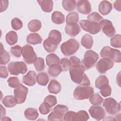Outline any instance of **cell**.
I'll list each match as a JSON object with an SVG mask.
<instances>
[{"label": "cell", "mask_w": 121, "mask_h": 121, "mask_svg": "<svg viewBox=\"0 0 121 121\" xmlns=\"http://www.w3.org/2000/svg\"><path fill=\"white\" fill-rule=\"evenodd\" d=\"M42 23L38 19H34L30 21L28 24L29 30L33 32L38 31L41 28Z\"/></svg>", "instance_id": "obj_31"}, {"label": "cell", "mask_w": 121, "mask_h": 121, "mask_svg": "<svg viewBox=\"0 0 121 121\" xmlns=\"http://www.w3.org/2000/svg\"><path fill=\"white\" fill-rule=\"evenodd\" d=\"M89 101L94 105H100L103 102V98L98 93H95L90 96Z\"/></svg>", "instance_id": "obj_36"}, {"label": "cell", "mask_w": 121, "mask_h": 121, "mask_svg": "<svg viewBox=\"0 0 121 121\" xmlns=\"http://www.w3.org/2000/svg\"><path fill=\"white\" fill-rule=\"evenodd\" d=\"M43 102L52 107L57 104V98L54 95H48L45 97Z\"/></svg>", "instance_id": "obj_48"}, {"label": "cell", "mask_w": 121, "mask_h": 121, "mask_svg": "<svg viewBox=\"0 0 121 121\" xmlns=\"http://www.w3.org/2000/svg\"><path fill=\"white\" fill-rule=\"evenodd\" d=\"M99 57L98 54L92 50L86 51L84 54V59L81 61V64L85 69V70L92 68Z\"/></svg>", "instance_id": "obj_5"}, {"label": "cell", "mask_w": 121, "mask_h": 121, "mask_svg": "<svg viewBox=\"0 0 121 121\" xmlns=\"http://www.w3.org/2000/svg\"><path fill=\"white\" fill-rule=\"evenodd\" d=\"M100 55L103 58H109L116 63H120L121 61L120 51L109 46L104 47L101 51Z\"/></svg>", "instance_id": "obj_4"}, {"label": "cell", "mask_w": 121, "mask_h": 121, "mask_svg": "<svg viewBox=\"0 0 121 121\" xmlns=\"http://www.w3.org/2000/svg\"><path fill=\"white\" fill-rule=\"evenodd\" d=\"M121 0H116L114 2V4H113V6H114V9L120 12L121 11Z\"/></svg>", "instance_id": "obj_52"}, {"label": "cell", "mask_w": 121, "mask_h": 121, "mask_svg": "<svg viewBox=\"0 0 121 121\" xmlns=\"http://www.w3.org/2000/svg\"><path fill=\"white\" fill-rule=\"evenodd\" d=\"M8 68L11 75L16 76L24 74L27 70L26 65L23 61L11 62L8 64Z\"/></svg>", "instance_id": "obj_9"}, {"label": "cell", "mask_w": 121, "mask_h": 121, "mask_svg": "<svg viewBox=\"0 0 121 121\" xmlns=\"http://www.w3.org/2000/svg\"><path fill=\"white\" fill-rule=\"evenodd\" d=\"M59 57L54 53H51L48 54L46 57V62L48 66H50L53 64L60 63Z\"/></svg>", "instance_id": "obj_35"}, {"label": "cell", "mask_w": 121, "mask_h": 121, "mask_svg": "<svg viewBox=\"0 0 121 121\" xmlns=\"http://www.w3.org/2000/svg\"><path fill=\"white\" fill-rule=\"evenodd\" d=\"M36 74L33 70H30L28 73L23 77L22 82L28 86H33L36 83Z\"/></svg>", "instance_id": "obj_17"}, {"label": "cell", "mask_w": 121, "mask_h": 121, "mask_svg": "<svg viewBox=\"0 0 121 121\" xmlns=\"http://www.w3.org/2000/svg\"><path fill=\"white\" fill-rule=\"evenodd\" d=\"M11 25L12 28L15 30L20 29L23 26V23L21 20L17 17L13 18L11 22Z\"/></svg>", "instance_id": "obj_44"}, {"label": "cell", "mask_w": 121, "mask_h": 121, "mask_svg": "<svg viewBox=\"0 0 121 121\" xmlns=\"http://www.w3.org/2000/svg\"><path fill=\"white\" fill-rule=\"evenodd\" d=\"M99 89L101 94L104 97L110 96L111 95L112 89L109 84L103 85L100 87Z\"/></svg>", "instance_id": "obj_40"}, {"label": "cell", "mask_w": 121, "mask_h": 121, "mask_svg": "<svg viewBox=\"0 0 121 121\" xmlns=\"http://www.w3.org/2000/svg\"><path fill=\"white\" fill-rule=\"evenodd\" d=\"M41 9L45 12H51L53 9V2L51 0H37Z\"/></svg>", "instance_id": "obj_22"}, {"label": "cell", "mask_w": 121, "mask_h": 121, "mask_svg": "<svg viewBox=\"0 0 121 121\" xmlns=\"http://www.w3.org/2000/svg\"><path fill=\"white\" fill-rule=\"evenodd\" d=\"M1 9L0 12H2L6 10L8 7L9 1L8 0H1Z\"/></svg>", "instance_id": "obj_50"}, {"label": "cell", "mask_w": 121, "mask_h": 121, "mask_svg": "<svg viewBox=\"0 0 121 121\" xmlns=\"http://www.w3.org/2000/svg\"><path fill=\"white\" fill-rule=\"evenodd\" d=\"M9 86L12 88H16L20 85V81L17 77H10L7 80Z\"/></svg>", "instance_id": "obj_43"}, {"label": "cell", "mask_w": 121, "mask_h": 121, "mask_svg": "<svg viewBox=\"0 0 121 121\" xmlns=\"http://www.w3.org/2000/svg\"><path fill=\"white\" fill-rule=\"evenodd\" d=\"M28 88L23 85H20L14 90V98L17 104H21L25 102L28 93Z\"/></svg>", "instance_id": "obj_12"}, {"label": "cell", "mask_w": 121, "mask_h": 121, "mask_svg": "<svg viewBox=\"0 0 121 121\" xmlns=\"http://www.w3.org/2000/svg\"><path fill=\"white\" fill-rule=\"evenodd\" d=\"M5 39L6 41L8 44L10 45H14L17 42V33L14 31H9L6 34Z\"/></svg>", "instance_id": "obj_28"}, {"label": "cell", "mask_w": 121, "mask_h": 121, "mask_svg": "<svg viewBox=\"0 0 121 121\" xmlns=\"http://www.w3.org/2000/svg\"><path fill=\"white\" fill-rule=\"evenodd\" d=\"M24 115L26 119L29 120H35L39 116V113L36 109L28 108L25 111Z\"/></svg>", "instance_id": "obj_26"}, {"label": "cell", "mask_w": 121, "mask_h": 121, "mask_svg": "<svg viewBox=\"0 0 121 121\" xmlns=\"http://www.w3.org/2000/svg\"><path fill=\"white\" fill-rule=\"evenodd\" d=\"M9 75L7 68L5 66H0V77L2 78H6Z\"/></svg>", "instance_id": "obj_49"}, {"label": "cell", "mask_w": 121, "mask_h": 121, "mask_svg": "<svg viewBox=\"0 0 121 121\" xmlns=\"http://www.w3.org/2000/svg\"><path fill=\"white\" fill-rule=\"evenodd\" d=\"M7 120H11V119L8 117H4L3 119H1V121H7Z\"/></svg>", "instance_id": "obj_54"}, {"label": "cell", "mask_w": 121, "mask_h": 121, "mask_svg": "<svg viewBox=\"0 0 121 121\" xmlns=\"http://www.w3.org/2000/svg\"><path fill=\"white\" fill-rule=\"evenodd\" d=\"M61 89V86L59 81L55 79H52L50 82L48 90L50 93L57 94L59 93Z\"/></svg>", "instance_id": "obj_20"}, {"label": "cell", "mask_w": 121, "mask_h": 121, "mask_svg": "<svg viewBox=\"0 0 121 121\" xmlns=\"http://www.w3.org/2000/svg\"><path fill=\"white\" fill-rule=\"evenodd\" d=\"M107 84H109V80L107 77L104 75L99 76L95 81V86L98 89H99L103 85Z\"/></svg>", "instance_id": "obj_38"}, {"label": "cell", "mask_w": 121, "mask_h": 121, "mask_svg": "<svg viewBox=\"0 0 121 121\" xmlns=\"http://www.w3.org/2000/svg\"><path fill=\"white\" fill-rule=\"evenodd\" d=\"M10 60L9 53L4 50L2 44L1 43L0 54V63L1 65L7 64Z\"/></svg>", "instance_id": "obj_30"}, {"label": "cell", "mask_w": 121, "mask_h": 121, "mask_svg": "<svg viewBox=\"0 0 121 121\" xmlns=\"http://www.w3.org/2000/svg\"><path fill=\"white\" fill-rule=\"evenodd\" d=\"M99 23L101 29L106 36L109 37L113 36L116 31L111 21L107 19H103Z\"/></svg>", "instance_id": "obj_14"}, {"label": "cell", "mask_w": 121, "mask_h": 121, "mask_svg": "<svg viewBox=\"0 0 121 121\" xmlns=\"http://www.w3.org/2000/svg\"><path fill=\"white\" fill-rule=\"evenodd\" d=\"M48 39L54 44L58 45L61 41V34L57 30H52L49 33Z\"/></svg>", "instance_id": "obj_21"}, {"label": "cell", "mask_w": 121, "mask_h": 121, "mask_svg": "<svg viewBox=\"0 0 121 121\" xmlns=\"http://www.w3.org/2000/svg\"><path fill=\"white\" fill-rule=\"evenodd\" d=\"M40 113L43 115L48 114L52 110V107L47 104L44 102L43 103L39 108Z\"/></svg>", "instance_id": "obj_47"}, {"label": "cell", "mask_w": 121, "mask_h": 121, "mask_svg": "<svg viewBox=\"0 0 121 121\" xmlns=\"http://www.w3.org/2000/svg\"><path fill=\"white\" fill-rule=\"evenodd\" d=\"M10 51L13 55L17 58H19L22 53V48L18 45H16L11 47Z\"/></svg>", "instance_id": "obj_45"}, {"label": "cell", "mask_w": 121, "mask_h": 121, "mask_svg": "<svg viewBox=\"0 0 121 121\" xmlns=\"http://www.w3.org/2000/svg\"><path fill=\"white\" fill-rule=\"evenodd\" d=\"M49 78L45 72H42L39 73L36 76V81L37 83L42 86H45L48 83Z\"/></svg>", "instance_id": "obj_29"}, {"label": "cell", "mask_w": 121, "mask_h": 121, "mask_svg": "<svg viewBox=\"0 0 121 121\" xmlns=\"http://www.w3.org/2000/svg\"><path fill=\"white\" fill-rule=\"evenodd\" d=\"M81 45L87 49H91L93 44V39L89 34H85L82 37L81 40Z\"/></svg>", "instance_id": "obj_25"}, {"label": "cell", "mask_w": 121, "mask_h": 121, "mask_svg": "<svg viewBox=\"0 0 121 121\" xmlns=\"http://www.w3.org/2000/svg\"><path fill=\"white\" fill-rule=\"evenodd\" d=\"M88 111L91 116L97 121L101 120L105 117V111L101 106L94 105L91 106Z\"/></svg>", "instance_id": "obj_15"}, {"label": "cell", "mask_w": 121, "mask_h": 121, "mask_svg": "<svg viewBox=\"0 0 121 121\" xmlns=\"http://www.w3.org/2000/svg\"><path fill=\"white\" fill-rule=\"evenodd\" d=\"M79 19L78 14L76 12H72L69 13L66 19L67 24L77 23Z\"/></svg>", "instance_id": "obj_37"}, {"label": "cell", "mask_w": 121, "mask_h": 121, "mask_svg": "<svg viewBox=\"0 0 121 121\" xmlns=\"http://www.w3.org/2000/svg\"><path fill=\"white\" fill-rule=\"evenodd\" d=\"M59 64L62 68V71H67L71 65L70 60L67 58H62L60 61Z\"/></svg>", "instance_id": "obj_42"}, {"label": "cell", "mask_w": 121, "mask_h": 121, "mask_svg": "<svg viewBox=\"0 0 121 121\" xmlns=\"http://www.w3.org/2000/svg\"><path fill=\"white\" fill-rule=\"evenodd\" d=\"M69 59H70L71 64H79L81 63V61L79 59L75 56H72L70 57Z\"/></svg>", "instance_id": "obj_51"}, {"label": "cell", "mask_w": 121, "mask_h": 121, "mask_svg": "<svg viewBox=\"0 0 121 121\" xmlns=\"http://www.w3.org/2000/svg\"><path fill=\"white\" fill-rule=\"evenodd\" d=\"M52 21L56 24H62L65 21L64 15L60 11H55L52 15Z\"/></svg>", "instance_id": "obj_27"}, {"label": "cell", "mask_w": 121, "mask_h": 121, "mask_svg": "<svg viewBox=\"0 0 121 121\" xmlns=\"http://www.w3.org/2000/svg\"><path fill=\"white\" fill-rule=\"evenodd\" d=\"M53 110V111L48 115V120L62 121L63 120L64 114L68 111L69 108L66 105L58 104Z\"/></svg>", "instance_id": "obj_7"}, {"label": "cell", "mask_w": 121, "mask_h": 121, "mask_svg": "<svg viewBox=\"0 0 121 121\" xmlns=\"http://www.w3.org/2000/svg\"><path fill=\"white\" fill-rule=\"evenodd\" d=\"M62 71V68L59 63L53 64L49 66L48 70L50 76L53 77L59 76Z\"/></svg>", "instance_id": "obj_24"}, {"label": "cell", "mask_w": 121, "mask_h": 121, "mask_svg": "<svg viewBox=\"0 0 121 121\" xmlns=\"http://www.w3.org/2000/svg\"><path fill=\"white\" fill-rule=\"evenodd\" d=\"M22 54L24 61L28 64L34 63L37 58L33 47L29 44H26L23 47Z\"/></svg>", "instance_id": "obj_11"}, {"label": "cell", "mask_w": 121, "mask_h": 121, "mask_svg": "<svg viewBox=\"0 0 121 121\" xmlns=\"http://www.w3.org/2000/svg\"><path fill=\"white\" fill-rule=\"evenodd\" d=\"M87 18L88 20L95 22H98L103 19V17L99 14L96 12H92L89 15H88Z\"/></svg>", "instance_id": "obj_46"}, {"label": "cell", "mask_w": 121, "mask_h": 121, "mask_svg": "<svg viewBox=\"0 0 121 121\" xmlns=\"http://www.w3.org/2000/svg\"><path fill=\"white\" fill-rule=\"evenodd\" d=\"M2 103L6 107H13L17 104L13 95H7L5 96L2 101Z\"/></svg>", "instance_id": "obj_33"}, {"label": "cell", "mask_w": 121, "mask_h": 121, "mask_svg": "<svg viewBox=\"0 0 121 121\" xmlns=\"http://www.w3.org/2000/svg\"><path fill=\"white\" fill-rule=\"evenodd\" d=\"M79 48V43L74 38H71L60 45V50L65 56H69L74 54Z\"/></svg>", "instance_id": "obj_2"}, {"label": "cell", "mask_w": 121, "mask_h": 121, "mask_svg": "<svg viewBox=\"0 0 121 121\" xmlns=\"http://www.w3.org/2000/svg\"><path fill=\"white\" fill-rule=\"evenodd\" d=\"M112 8V4L107 0L102 1L98 6V11L103 15H108Z\"/></svg>", "instance_id": "obj_19"}, {"label": "cell", "mask_w": 121, "mask_h": 121, "mask_svg": "<svg viewBox=\"0 0 121 121\" xmlns=\"http://www.w3.org/2000/svg\"><path fill=\"white\" fill-rule=\"evenodd\" d=\"M6 115V109L0 104V120Z\"/></svg>", "instance_id": "obj_53"}, {"label": "cell", "mask_w": 121, "mask_h": 121, "mask_svg": "<svg viewBox=\"0 0 121 121\" xmlns=\"http://www.w3.org/2000/svg\"><path fill=\"white\" fill-rule=\"evenodd\" d=\"M94 92V88L92 86H78L74 89L73 96L77 100L87 99L93 94Z\"/></svg>", "instance_id": "obj_3"}, {"label": "cell", "mask_w": 121, "mask_h": 121, "mask_svg": "<svg viewBox=\"0 0 121 121\" xmlns=\"http://www.w3.org/2000/svg\"><path fill=\"white\" fill-rule=\"evenodd\" d=\"M43 45L45 50L50 53L54 52L58 47V45L52 43L48 38L44 41Z\"/></svg>", "instance_id": "obj_34"}, {"label": "cell", "mask_w": 121, "mask_h": 121, "mask_svg": "<svg viewBox=\"0 0 121 121\" xmlns=\"http://www.w3.org/2000/svg\"><path fill=\"white\" fill-rule=\"evenodd\" d=\"M80 31V27L77 23L67 24L65 27V33L72 37H74L78 35Z\"/></svg>", "instance_id": "obj_18"}, {"label": "cell", "mask_w": 121, "mask_h": 121, "mask_svg": "<svg viewBox=\"0 0 121 121\" xmlns=\"http://www.w3.org/2000/svg\"><path fill=\"white\" fill-rule=\"evenodd\" d=\"M85 71V69L81 62L79 64H71L69 71L72 81L81 86H89L90 82L88 77L84 73Z\"/></svg>", "instance_id": "obj_1"}, {"label": "cell", "mask_w": 121, "mask_h": 121, "mask_svg": "<svg viewBox=\"0 0 121 121\" xmlns=\"http://www.w3.org/2000/svg\"><path fill=\"white\" fill-rule=\"evenodd\" d=\"M103 106L104 107L106 112L110 115H115L121 111L120 103H118L112 97L105 99Z\"/></svg>", "instance_id": "obj_8"}, {"label": "cell", "mask_w": 121, "mask_h": 121, "mask_svg": "<svg viewBox=\"0 0 121 121\" xmlns=\"http://www.w3.org/2000/svg\"><path fill=\"white\" fill-rule=\"evenodd\" d=\"M42 38L38 33H31L26 37V42L30 44L36 45L42 43Z\"/></svg>", "instance_id": "obj_23"}, {"label": "cell", "mask_w": 121, "mask_h": 121, "mask_svg": "<svg viewBox=\"0 0 121 121\" xmlns=\"http://www.w3.org/2000/svg\"><path fill=\"white\" fill-rule=\"evenodd\" d=\"M111 45L115 48H121V35L117 34L111 38L110 40Z\"/></svg>", "instance_id": "obj_39"}, {"label": "cell", "mask_w": 121, "mask_h": 121, "mask_svg": "<svg viewBox=\"0 0 121 121\" xmlns=\"http://www.w3.org/2000/svg\"><path fill=\"white\" fill-rule=\"evenodd\" d=\"M79 24L84 30L92 35L96 34L101 30L99 23L98 22H92L88 20H81L79 21Z\"/></svg>", "instance_id": "obj_10"}, {"label": "cell", "mask_w": 121, "mask_h": 121, "mask_svg": "<svg viewBox=\"0 0 121 121\" xmlns=\"http://www.w3.org/2000/svg\"><path fill=\"white\" fill-rule=\"evenodd\" d=\"M77 9L81 14L86 15L89 13L92 10L91 4L88 0H78L77 2Z\"/></svg>", "instance_id": "obj_16"}, {"label": "cell", "mask_w": 121, "mask_h": 121, "mask_svg": "<svg viewBox=\"0 0 121 121\" xmlns=\"http://www.w3.org/2000/svg\"><path fill=\"white\" fill-rule=\"evenodd\" d=\"M114 66L113 61L109 58H103L101 59L96 63V68L101 74H104L108 70Z\"/></svg>", "instance_id": "obj_13"}, {"label": "cell", "mask_w": 121, "mask_h": 121, "mask_svg": "<svg viewBox=\"0 0 121 121\" xmlns=\"http://www.w3.org/2000/svg\"><path fill=\"white\" fill-rule=\"evenodd\" d=\"M62 5L63 9L67 11L74 10L77 5V1L74 0H64Z\"/></svg>", "instance_id": "obj_32"}, {"label": "cell", "mask_w": 121, "mask_h": 121, "mask_svg": "<svg viewBox=\"0 0 121 121\" xmlns=\"http://www.w3.org/2000/svg\"><path fill=\"white\" fill-rule=\"evenodd\" d=\"M34 65L35 69L37 71H41L43 70L45 67L44 61L43 58L38 57L34 63Z\"/></svg>", "instance_id": "obj_41"}, {"label": "cell", "mask_w": 121, "mask_h": 121, "mask_svg": "<svg viewBox=\"0 0 121 121\" xmlns=\"http://www.w3.org/2000/svg\"><path fill=\"white\" fill-rule=\"evenodd\" d=\"M89 118L87 112L84 110H80L76 112L74 111H67L64 115L63 120L66 121H85Z\"/></svg>", "instance_id": "obj_6"}]
</instances>
